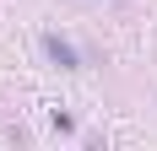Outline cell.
I'll return each mask as SVG.
<instances>
[{"mask_svg": "<svg viewBox=\"0 0 157 151\" xmlns=\"http://www.w3.org/2000/svg\"><path fill=\"white\" fill-rule=\"evenodd\" d=\"M49 54H54V60H60V65H76V54H71V49H65L60 38H49Z\"/></svg>", "mask_w": 157, "mask_h": 151, "instance_id": "6da1fadb", "label": "cell"}]
</instances>
